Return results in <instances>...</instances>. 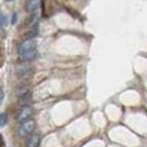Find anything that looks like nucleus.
<instances>
[{
    "label": "nucleus",
    "instance_id": "nucleus-1",
    "mask_svg": "<svg viewBox=\"0 0 147 147\" xmlns=\"http://www.w3.org/2000/svg\"><path fill=\"white\" fill-rule=\"evenodd\" d=\"M34 129H35V121H33V120H26L19 127V130H18L19 136H22V137L27 136V135L32 134Z\"/></svg>",
    "mask_w": 147,
    "mask_h": 147
},
{
    "label": "nucleus",
    "instance_id": "nucleus-2",
    "mask_svg": "<svg viewBox=\"0 0 147 147\" xmlns=\"http://www.w3.org/2000/svg\"><path fill=\"white\" fill-rule=\"evenodd\" d=\"M34 49H36V42L33 38L25 40V41H23L19 44L18 55L19 53H23V52H26V51H30V50H34Z\"/></svg>",
    "mask_w": 147,
    "mask_h": 147
},
{
    "label": "nucleus",
    "instance_id": "nucleus-3",
    "mask_svg": "<svg viewBox=\"0 0 147 147\" xmlns=\"http://www.w3.org/2000/svg\"><path fill=\"white\" fill-rule=\"evenodd\" d=\"M32 113H33V110H32L31 107L24 105V107L18 111V113H17V120L20 121V122H24V121L28 120V118L32 115Z\"/></svg>",
    "mask_w": 147,
    "mask_h": 147
},
{
    "label": "nucleus",
    "instance_id": "nucleus-4",
    "mask_svg": "<svg viewBox=\"0 0 147 147\" xmlns=\"http://www.w3.org/2000/svg\"><path fill=\"white\" fill-rule=\"evenodd\" d=\"M36 57H37V51L36 49H34V50H30V51L19 53V60L20 61H31V60H34Z\"/></svg>",
    "mask_w": 147,
    "mask_h": 147
},
{
    "label": "nucleus",
    "instance_id": "nucleus-5",
    "mask_svg": "<svg viewBox=\"0 0 147 147\" xmlns=\"http://www.w3.org/2000/svg\"><path fill=\"white\" fill-rule=\"evenodd\" d=\"M40 3H41V0H28L27 3L25 5V10L27 13H34L40 7Z\"/></svg>",
    "mask_w": 147,
    "mask_h": 147
},
{
    "label": "nucleus",
    "instance_id": "nucleus-6",
    "mask_svg": "<svg viewBox=\"0 0 147 147\" xmlns=\"http://www.w3.org/2000/svg\"><path fill=\"white\" fill-rule=\"evenodd\" d=\"M38 143H40V136L38 135H32L26 139L25 147H37Z\"/></svg>",
    "mask_w": 147,
    "mask_h": 147
},
{
    "label": "nucleus",
    "instance_id": "nucleus-7",
    "mask_svg": "<svg viewBox=\"0 0 147 147\" xmlns=\"http://www.w3.org/2000/svg\"><path fill=\"white\" fill-rule=\"evenodd\" d=\"M15 73L18 76H26L27 74L32 73V68L31 66H26V65H20L15 68Z\"/></svg>",
    "mask_w": 147,
    "mask_h": 147
},
{
    "label": "nucleus",
    "instance_id": "nucleus-8",
    "mask_svg": "<svg viewBox=\"0 0 147 147\" xmlns=\"http://www.w3.org/2000/svg\"><path fill=\"white\" fill-rule=\"evenodd\" d=\"M19 98H20V100H19L20 104L26 105L27 103H30V102H31V100H32V95H31V93L28 92V93H26V94H24V95H22Z\"/></svg>",
    "mask_w": 147,
    "mask_h": 147
},
{
    "label": "nucleus",
    "instance_id": "nucleus-9",
    "mask_svg": "<svg viewBox=\"0 0 147 147\" xmlns=\"http://www.w3.org/2000/svg\"><path fill=\"white\" fill-rule=\"evenodd\" d=\"M7 120H8L7 113H1L0 114V127H3L7 123Z\"/></svg>",
    "mask_w": 147,
    "mask_h": 147
},
{
    "label": "nucleus",
    "instance_id": "nucleus-10",
    "mask_svg": "<svg viewBox=\"0 0 147 147\" xmlns=\"http://www.w3.org/2000/svg\"><path fill=\"white\" fill-rule=\"evenodd\" d=\"M28 92H30V91H28L27 87H20V88L17 90V95L20 97L22 95H24V94H26V93H28Z\"/></svg>",
    "mask_w": 147,
    "mask_h": 147
},
{
    "label": "nucleus",
    "instance_id": "nucleus-11",
    "mask_svg": "<svg viewBox=\"0 0 147 147\" xmlns=\"http://www.w3.org/2000/svg\"><path fill=\"white\" fill-rule=\"evenodd\" d=\"M17 18H18V14L17 13H14L13 14V18H11V24H15L17 22Z\"/></svg>",
    "mask_w": 147,
    "mask_h": 147
},
{
    "label": "nucleus",
    "instance_id": "nucleus-12",
    "mask_svg": "<svg viewBox=\"0 0 147 147\" xmlns=\"http://www.w3.org/2000/svg\"><path fill=\"white\" fill-rule=\"evenodd\" d=\"M5 24H6V18H5V16L2 14H0V26H2Z\"/></svg>",
    "mask_w": 147,
    "mask_h": 147
},
{
    "label": "nucleus",
    "instance_id": "nucleus-13",
    "mask_svg": "<svg viewBox=\"0 0 147 147\" xmlns=\"http://www.w3.org/2000/svg\"><path fill=\"white\" fill-rule=\"evenodd\" d=\"M3 97H5L3 91H2V90H0V104H1V103H2V101H3Z\"/></svg>",
    "mask_w": 147,
    "mask_h": 147
},
{
    "label": "nucleus",
    "instance_id": "nucleus-14",
    "mask_svg": "<svg viewBox=\"0 0 147 147\" xmlns=\"http://www.w3.org/2000/svg\"><path fill=\"white\" fill-rule=\"evenodd\" d=\"M0 147H5V143H3V138H2V136H0Z\"/></svg>",
    "mask_w": 147,
    "mask_h": 147
},
{
    "label": "nucleus",
    "instance_id": "nucleus-15",
    "mask_svg": "<svg viewBox=\"0 0 147 147\" xmlns=\"http://www.w3.org/2000/svg\"><path fill=\"white\" fill-rule=\"evenodd\" d=\"M7 1H13V0H7Z\"/></svg>",
    "mask_w": 147,
    "mask_h": 147
}]
</instances>
